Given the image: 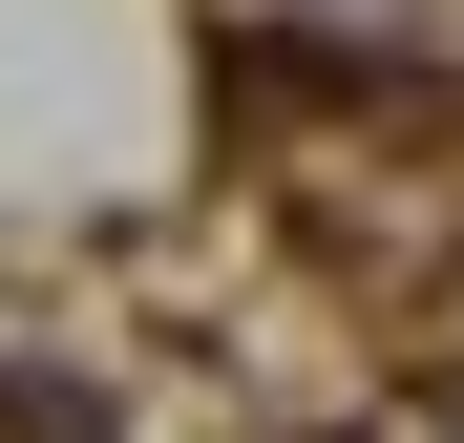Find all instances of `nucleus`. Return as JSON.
<instances>
[{"label": "nucleus", "mask_w": 464, "mask_h": 443, "mask_svg": "<svg viewBox=\"0 0 464 443\" xmlns=\"http://www.w3.org/2000/svg\"><path fill=\"white\" fill-rule=\"evenodd\" d=\"M0 422H22V443H106V401H85V380H43V359H0Z\"/></svg>", "instance_id": "nucleus-1"}]
</instances>
